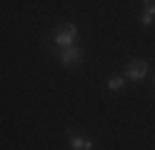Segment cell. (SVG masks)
Returning <instances> with one entry per match:
<instances>
[{"label": "cell", "mask_w": 155, "mask_h": 150, "mask_svg": "<svg viewBox=\"0 0 155 150\" xmlns=\"http://www.w3.org/2000/svg\"><path fill=\"white\" fill-rule=\"evenodd\" d=\"M50 40L55 48H70V45H78V28L73 23H60L53 33H50Z\"/></svg>", "instance_id": "cell-1"}, {"label": "cell", "mask_w": 155, "mask_h": 150, "mask_svg": "<svg viewBox=\"0 0 155 150\" xmlns=\"http://www.w3.org/2000/svg\"><path fill=\"white\" fill-rule=\"evenodd\" d=\"M55 55H58V60H60L65 68H75V65H80V63H83V50L78 48V45L58 48V50H55Z\"/></svg>", "instance_id": "cell-2"}, {"label": "cell", "mask_w": 155, "mask_h": 150, "mask_svg": "<svg viewBox=\"0 0 155 150\" xmlns=\"http://www.w3.org/2000/svg\"><path fill=\"white\" fill-rule=\"evenodd\" d=\"M123 75H125V80L140 83V80H145V75H148V63H145V60H130V63L125 65Z\"/></svg>", "instance_id": "cell-3"}, {"label": "cell", "mask_w": 155, "mask_h": 150, "mask_svg": "<svg viewBox=\"0 0 155 150\" xmlns=\"http://www.w3.org/2000/svg\"><path fill=\"white\" fill-rule=\"evenodd\" d=\"M68 143H70V150H93L95 148V143L90 138L75 133V130H68Z\"/></svg>", "instance_id": "cell-4"}, {"label": "cell", "mask_w": 155, "mask_h": 150, "mask_svg": "<svg viewBox=\"0 0 155 150\" xmlns=\"http://www.w3.org/2000/svg\"><path fill=\"white\" fill-rule=\"evenodd\" d=\"M108 88L113 90V93H120V90L125 88V75H113L108 80Z\"/></svg>", "instance_id": "cell-5"}, {"label": "cell", "mask_w": 155, "mask_h": 150, "mask_svg": "<svg viewBox=\"0 0 155 150\" xmlns=\"http://www.w3.org/2000/svg\"><path fill=\"white\" fill-rule=\"evenodd\" d=\"M153 20H155V15H153V13H148V10H145V13L140 15V23H143V25H153Z\"/></svg>", "instance_id": "cell-6"}, {"label": "cell", "mask_w": 155, "mask_h": 150, "mask_svg": "<svg viewBox=\"0 0 155 150\" xmlns=\"http://www.w3.org/2000/svg\"><path fill=\"white\" fill-rule=\"evenodd\" d=\"M143 8L148 10V13H153V15H155V0H143Z\"/></svg>", "instance_id": "cell-7"}, {"label": "cell", "mask_w": 155, "mask_h": 150, "mask_svg": "<svg viewBox=\"0 0 155 150\" xmlns=\"http://www.w3.org/2000/svg\"><path fill=\"white\" fill-rule=\"evenodd\" d=\"M153 85H155V78H153Z\"/></svg>", "instance_id": "cell-8"}]
</instances>
